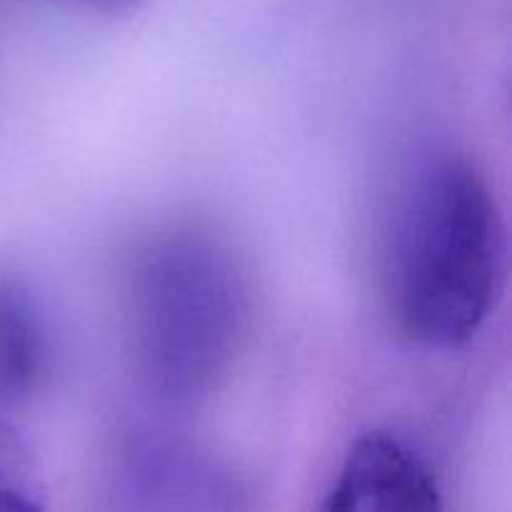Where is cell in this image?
I'll return each instance as SVG.
<instances>
[{
    "label": "cell",
    "mask_w": 512,
    "mask_h": 512,
    "mask_svg": "<svg viewBox=\"0 0 512 512\" xmlns=\"http://www.w3.org/2000/svg\"><path fill=\"white\" fill-rule=\"evenodd\" d=\"M48 370V338L30 290L0 275V405H20Z\"/></svg>",
    "instance_id": "5"
},
{
    "label": "cell",
    "mask_w": 512,
    "mask_h": 512,
    "mask_svg": "<svg viewBox=\"0 0 512 512\" xmlns=\"http://www.w3.org/2000/svg\"><path fill=\"white\" fill-rule=\"evenodd\" d=\"M250 290L218 238L170 230L140 253L133 343L143 383L165 405L190 408L223 385L248 335Z\"/></svg>",
    "instance_id": "2"
},
{
    "label": "cell",
    "mask_w": 512,
    "mask_h": 512,
    "mask_svg": "<svg viewBox=\"0 0 512 512\" xmlns=\"http://www.w3.org/2000/svg\"><path fill=\"white\" fill-rule=\"evenodd\" d=\"M45 508V483L25 440L0 420V512Z\"/></svg>",
    "instance_id": "6"
},
{
    "label": "cell",
    "mask_w": 512,
    "mask_h": 512,
    "mask_svg": "<svg viewBox=\"0 0 512 512\" xmlns=\"http://www.w3.org/2000/svg\"><path fill=\"white\" fill-rule=\"evenodd\" d=\"M440 483L433 465L400 435L368 430L345 453L325 510H438Z\"/></svg>",
    "instance_id": "3"
},
{
    "label": "cell",
    "mask_w": 512,
    "mask_h": 512,
    "mask_svg": "<svg viewBox=\"0 0 512 512\" xmlns=\"http://www.w3.org/2000/svg\"><path fill=\"white\" fill-rule=\"evenodd\" d=\"M83 3L95 5L100 10H130L133 5H138V0H83Z\"/></svg>",
    "instance_id": "7"
},
{
    "label": "cell",
    "mask_w": 512,
    "mask_h": 512,
    "mask_svg": "<svg viewBox=\"0 0 512 512\" xmlns=\"http://www.w3.org/2000/svg\"><path fill=\"white\" fill-rule=\"evenodd\" d=\"M508 240L490 183L465 158H440L415 180L390 260V303L425 348H460L498 308Z\"/></svg>",
    "instance_id": "1"
},
{
    "label": "cell",
    "mask_w": 512,
    "mask_h": 512,
    "mask_svg": "<svg viewBox=\"0 0 512 512\" xmlns=\"http://www.w3.org/2000/svg\"><path fill=\"white\" fill-rule=\"evenodd\" d=\"M130 493L163 508H218L230 493L223 475L195 450L165 438H140L125 453Z\"/></svg>",
    "instance_id": "4"
}]
</instances>
